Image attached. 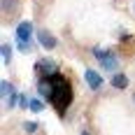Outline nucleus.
Masks as SVG:
<instances>
[{
    "label": "nucleus",
    "instance_id": "5",
    "mask_svg": "<svg viewBox=\"0 0 135 135\" xmlns=\"http://www.w3.org/2000/svg\"><path fill=\"white\" fill-rule=\"evenodd\" d=\"M37 42H40L44 49H54L56 44H58V40H56L49 30H37Z\"/></svg>",
    "mask_w": 135,
    "mask_h": 135
},
{
    "label": "nucleus",
    "instance_id": "1",
    "mask_svg": "<svg viewBox=\"0 0 135 135\" xmlns=\"http://www.w3.org/2000/svg\"><path fill=\"white\" fill-rule=\"evenodd\" d=\"M54 91H51V95H49V100H51V105L56 107V112H65L68 105L72 103V89H70V84H68L65 77H61L58 72H56L54 77Z\"/></svg>",
    "mask_w": 135,
    "mask_h": 135
},
{
    "label": "nucleus",
    "instance_id": "8",
    "mask_svg": "<svg viewBox=\"0 0 135 135\" xmlns=\"http://www.w3.org/2000/svg\"><path fill=\"white\" fill-rule=\"evenodd\" d=\"M28 107H30V112H42L44 103H42V100H37V98H33V100L28 103Z\"/></svg>",
    "mask_w": 135,
    "mask_h": 135
},
{
    "label": "nucleus",
    "instance_id": "13",
    "mask_svg": "<svg viewBox=\"0 0 135 135\" xmlns=\"http://www.w3.org/2000/svg\"><path fill=\"white\" fill-rule=\"evenodd\" d=\"M133 100H135V93H133Z\"/></svg>",
    "mask_w": 135,
    "mask_h": 135
},
{
    "label": "nucleus",
    "instance_id": "4",
    "mask_svg": "<svg viewBox=\"0 0 135 135\" xmlns=\"http://www.w3.org/2000/svg\"><path fill=\"white\" fill-rule=\"evenodd\" d=\"M35 72L40 75V77H54L56 75V63H51V61H37L35 63Z\"/></svg>",
    "mask_w": 135,
    "mask_h": 135
},
{
    "label": "nucleus",
    "instance_id": "3",
    "mask_svg": "<svg viewBox=\"0 0 135 135\" xmlns=\"http://www.w3.org/2000/svg\"><path fill=\"white\" fill-rule=\"evenodd\" d=\"M30 37H33V23L30 21H21L16 26V40H19V44H28Z\"/></svg>",
    "mask_w": 135,
    "mask_h": 135
},
{
    "label": "nucleus",
    "instance_id": "12",
    "mask_svg": "<svg viewBox=\"0 0 135 135\" xmlns=\"http://www.w3.org/2000/svg\"><path fill=\"white\" fill-rule=\"evenodd\" d=\"M81 135H91V133H86V131H84V133H81Z\"/></svg>",
    "mask_w": 135,
    "mask_h": 135
},
{
    "label": "nucleus",
    "instance_id": "9",
    "mask_svg": "<svg viewBox=\"0 0 135 135\" xmlns=\"http://www.w3.org/2000/svg\"><path fill=\"white\" fill-rule=\"evenodd\" d=\"M2 63H9V58H12V47L9 44H2Z\"/></svg>",
    "mask_w": 135,
    "mask_h": 135
},
{
    "label": "nucleus",
    "instance_id": "6",
    "mask_svg": "<svg viewBox=\"0 0 135 135\" xmlns=\"http://www.w3.org/2000/svg\"><path fill=\"white\" fill-rule=\"evenodd\" d=\"M84 79H86V84H89L93 91H98V89L103 86V77H100L95 70H86V72H84Z\"/></svg>",
    "mask_w": 135,
    "mask_h": 135
},
{
    "label": "nucleus",
    "instance_id": "7",
    "mask_svg": "<svg viewBox=\"0 0 135 135\" xmlns=\"http://www.w3.org/2000/svg\"><path fill=\"white\" fill-rule=\"evenodd\" d=\"M112 86H114V89H126V86H128V75H121V72L114 75V77H112Z\"/></svg>",
    "mask_w": 135,
    "mask_h": 135
},
{
    "label": "nucleus",
    "instance_id": "10",
    "mask_svg": "<svg viewBox=\"0 0 135 135\" xmlns=\"http://www.w3.org/2000/svg\"><path fill=\"white\" fill-rule=\"evenodd\" d=\"M0 89H2V98L12 95V84H9V81H2V84H0Z\"/></svg>",
    "mask_w": 135,
    "mask_h": 135
},
{
    "label": "nucleus",
    "instance_id": "11",
    "mask_svg": "<svg viewBox=\"0 0 135 135\" xmlns=\"http://www.w3.org/2000/svg\"><path fill=\"white\" fill-rule=\"evenodd\" d=\"M23 128H26V133H35V131H37L40 126H37L35 121H26V123H23Z\"/></svg>",
    "mask_w": 135,
    "mask_h": 135
},
{
    "label": "nucleus",
    "instance_id": "2",
    "mask_svg": "<svg viewBox=\"0 0 135 135\" xmlns=\"http://www.w3.org/2000/svg\"><path fill=\"white\" fill-rule=\"evenodd\" d=\"M95 58L100 61V65L103 70H107V72H114L117 68H119V61H117V56L112 54V51H103V49H93Z\"/></svg>",
    "mask_w": 135,
    "mask_h": 135
}]
</instances>
